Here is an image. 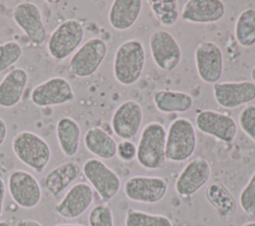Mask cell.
Listing matches in <instances>:
<instances>
[{
	"label": "cell",
	"instance_id": "d4e9b609",
	"mask_svg": "<svg viewBox=\"0 0 255 226\" xmlns=\"http://www.w3.org/2000/svg\"><path fill=\"white\" fill-rule=\"evenodd\" d=\"M152 101L155 109L163 113H186L193 106L190 94L181 91L158 90L153 93Z\"/></svg>",
	"mask_w": 255,
	"mask_h": 226
},
{
	"label": "cell",
	"instance_id": "8d00e7d4",
	"mask_svg": "<svg viewBox=\"0 0 255 226\" xmlns=\"http://www.w3.org/2000/svg\"><path fill=\"white\" fill-rule=\"evenodd\" d=\"M16 226H43V225L37 220L21 219L16 223Z\"/></svg>",
	"mask_w": 255,
	"mask_h": 226
},
{
	"label": "cell",
	"instance_id": "d590c367",
	"mask_svg": "<svg viewBox=\"0 0 255 226\" xmlns=\"http://www.w3.org/2000/svg\"><path fill=\"white\" fill-rule=\"evenodd\" d=\"M7 132H8L7 124H6L5 120L2 117H0V146L4 143V141L7 137Z\"/></svg>",
	"mask_w": 255,
	"mask_h": 226
},
{
	"label": "cell",
	"instance_id": "8992f818",
	"mask_svg": "<svg viewBox=\"0 0 255 226\" xmlns=\"http://www.w3.org/2000/svg\"><path fill=\"white\" fill-rule=\"evenodd\" d=\"M108 54L105 40L94 37L81 45L69 61V71L77 78L93 76L103 64Z\"/></svg>",
	"mask_w": 255,
	"mask_h": 226
},
{
	"label": "cell",
	"instance_id": "ac0fdd59",
	"mask_svg": "<svg viewBox=\"0 0 255 226\" xmlns=\"http://www.w3.org/2000/svg\"><path fill=\"white\" fill-rule=\"evenodd\" d=\"M213 97L224 109H236L255 100V84L249 81L221 82L213 85Z\"/></svg>",
	"mask_w": 255,
	"mask_h": 226
},
{
	"label": "cell",
	"instance_id": "5bb4252c",
	"mask_svg": "<svg viewBox=\"0 0 255 226\" xmlns=\"http://www.w3.org/2000/svg\"><path fill=\"white\" fill-rule=\"evenodd\" d=\"M211 177V166L209 162L201 157L191 159L178 174L174 188L176 193L187 198L198 192L207 184Z\"/></svg>",
	"mask_w": 255,
	"mask_h": 226
},
{
	"label": "cell",
	"instance_id": "cb8c5ba5",
	"mask_svg": "<svg viewBox=\"0 0 255 226\" xmlns=\"http://www.w3.org/2000/svg\"><path fill=\"white\" fill-rule=\"evenodd\" d=\"M56 137L62 153L67 157H73L80 148L81 126L74 118L63 116L57 121Z\"/></svg>",
	"mask_w": 255,
	"mask_h": 226
},
{
	"label": "cell",
	"instance_id": "7a4b0ae2",
	"mask_svg": "<svg viewBox=\"0 0 255 226\" xmlns=\"http://www.w3.org/2000/svg\"><path fill=\"white\" fill-rule=\"evenodd\" d=\"M166 130L163 124L151 121L141 130L136 146V160L147 170H157L165 166Z\"/></svg>",
	"mask_w": 255,
	"mask_h": 226
},
{
	"label": "cell",
	"instance_id": "d6986e66",
	"mask_svg": "<svg viewBox=\"0 0 255 226\" xmlns=\"http://www.w3.org/2000/svg\"><path fill=\"white\" fill-rule=\"evenodd\" d=\"M225 14L221 0H189L180 13L183 21L195 24H209L220 21Z\"/></svg>",
	"mask_w": 255,
	"mask_h": 226
},
{
	"label": "cell",
	"instance_id": "277c9868",
	"mask_svg": "<svg viewBox=\"0 0 255 226\" xmlns=\"http://www.w3.org/2000/svg\"><path fill=\"white\" fill-rule=\"evenodd\" d=\"M196 148V132L192 122L185 117L175 118L168 126L165 139V158L171 162H183Z\"/></svg>",
	"mask_w": 255,
	"mask_h": 226
},
{
	"label": "cell",
	"instance_id": "2e32d148",
	"mask_svg": "<svg viewBox=\"0 0 255 226\" xmlns=\"http://www.w3.org/2000/svg\"><path fill=\"white\" fill-rule=\"evenodd\" d=\"M195 125L202 133L223 142H232L238 130L237 123L232 116L211 110L199 112L195 117Z\"/></svg>",
	"mask_w": 255,
	"mask_h": 226
},
{
	"label": "cell",
	"instance_id": "52a82bcc",
	"mask_svg": "<svg viewBox=\"0 0 255 226\" xmlns=\"http://www.w3.org/2000/svg\"><path fill=\"white\" fill-rule=\"evenodd\" d=\"M82 171L104 203H108L118 195L122 186L121 178L103 160L95 157L87 159Z\"/></svg>",
	"mask_w": 255,
	"mask_h": 226
},
{
	"label": "cell",
	"instance_id": "7402d4cb",
	"mask_svg": "<svg viewBox=\"0 0 255 226\" xmlns=\"http://www.w3.org/2000/svg\"><path fill=\"white\" fill-rule=\"evenodd\" d=\"M140 0H114L109 10L108 19L116 31H126L133 26L140 15Z\"/></svg>",
	"mask_w": 255,
	"mask_h": 226
},
{
	"label": "cell",
	"instance_id": "836d02e7",
	"mask_svg": "<svg viewBox=\"0 0 255 226\" xmlns=\"http://www.w3.org/2000/svg\"><path fill=\"white\" fill-rule=\"evenodd\" d=\"M117 155L125 162L132 161L136 157V145L132 140H121L117 146Z\"/></svg>",
	"mask_w": 255,
	"mask_h": 226
},
{
	"label": "cell",
	"instance_id": "f35d334b",
	"mask_svg": "<svg viewBox=\"0 0 255 226\" xmlns=\"http://www.w3.org/2000/svg\"><path fill=\"white\" fill-rule=\"evenodd\" d=\"M250 76H251V79H252V83H254V84H255V66L251 69Z\"/></svg>",
	"mask_w": 255,
	"mask_h": 226
},
{
	"label": "cell",
	"instance_id": "f546056e",
	"mask_svg": "<svg viewBox=\"0 0 255 226\" xmlns=\"http://www.w3.org/2000/svg\"><path fill=\"white\" fill-rule=\"evenodd\" d=\"M23 55L22 46L15 41L0 44V74L16 64Z\"/></svg>",
	"mask_w": 255,
	"mask_h": 226
},
{
	"label": "cell",
	"instance_id": "74e56055",
	"mask_svg": "<svg viewBox=\"0 0 255 226\" xmlns=\"http://www.w3.org/2000/svg\"><path fill=\"white\" fill-rule=\"evenodd\" d=\"M55 226H85L83 224H78V223H60Z\"/></svg>",
	"mask_w": 255,
	"mask_h": 226
},
{
	"label": "cell",
	"instance_id": "ab89813d",
	"mask_svg": "<svg viewBox=\"0 0 255 226\" xmlns=\"http://www.w3.org/2000/svg\"><path fill=\"white\" fill-rule=\"evenodd\" d=\"M0 226H12L10 222L6 220H0Z\"/></svg>",
	"mask_w": 255,
	"mask_h": 226
},
{
	"label": "cell",
	"instance_id": "4316f807",
	"mask_svg": "<svg viewBox=\"0 0 255 226\" xmlns=\"http://www.w3.org/2000/svg\"><path fill=\"white\" fill-rule=\"evenodd\" d=\"M234 35L237 43L244 48L255 44V9L248 8L243 10L234 26Z\"/></svg>",
	"mask_w": 255,
	"mask_h": 226
},
{
	"label": "cell",
	"instance_id": "e575fe53",
	"mask_svg": "<svg viewBox=\"0 0 255 226\" xmlns=\"http://www.w3.org/2000/svg\"><path fill=\"white\" fill-rule=\"evenodd\" d=\"M5 195H6V184L3 178L0 176V217L3 213L4 209V201H5Z\"/></svg>",
	"mask_w": 255,
	"mask_h": 226
},
{
	"label": "cell",
	"instance_id": "8fae6325",
	"mask_svg": "<svg viewBox=\"0 0 255 226\" xmlns=\"http://www.w3.org/2000/svg\"><path fill=\"white\" fill-rule=\"evenodd\" d=\"M149 50L155 66L164 71L174 70L181 61V49L166 30H156L149 37Z\"/></svg>",
	"mask_w": 255,
	"mask_h": 226
},
{
	"label": "cell",
	"instance_id": "83f0119b",
	"mask_svg": "<svg viewBox=\"0 0 255 226\" xmlns=\"http://www.w3.org/2000/svg\"><path fill=\"white\" fill-rule=\"evenodd\" d=\"M147 3L160 25L170 27L177 22L179 12L176 0H148Z\"/></svg>",
	"mask_w": 255,
	"mask_h": 226
},
{
	"label": "cell",
	"instance_id": "9a60e30c",
	"mask_svg": "<svg viewBox=\"0 0 255 226\" xmlns=\"http://www.w3.org/2000/svg\"><path fill=\"white\" fill-rule=\"evenodd\" d=\"M93 201L92 186L86 182H78L72 185L54 206V212L64 219H77L90 208Z\"/></svg>",
	"mask_w": 255,
	"mask_h": 226
},
{
	"label": "cell",
	"instance_id": "484cf974",
	"mask_svg": "<svg viewBox=\"0 0 255 226\" xmlns=\"http://www.w3.org/2000/svg\"><path fill=\"white\" fill-rule=\"evenodd\" d=\"M205 196L210 205L221 217H229L237 209L235 198L227 187L218 180L211 182L207 186Z\"/></svg>",
	"mask_w": 255,
	"mask_h": 226
},
{
	"label": "cell",
	"instance_id": "3957f363",
	"mask_svg": "<svg viewBox=\"0 0 255 226\" xmlns=\"http://www.w3.org/2000/svg\"><path fill=\"white\" fill-rule=\"evenodd\" d=\"M12 149L23 164L37 173L45 170L52 156L49 143L42 136L30 130H22L14 135Z\"/></svg>",
	"mask_w": 255,
	"mask_h": 226
},
{
	"label": "cell",
	"instance_id": "ba28073f",
	"mask_svg": "<svg viewBox=\"0 0 255 226\" xmlns=\"http://www.w3.org/2000/svg\"><path fill=\"white\" fill-rule=\"evenodd\" d=\"M7 188L14 203L23 209H33L41 202V185L29 171L13 170L8 176Z\"/></svg>",
	"mask_w": 255,
	"mask_h": 226
},
{
	"label": "cell",
	"instance_id": "60d3db41",
	"mask_svg": "<svg viewBox=\"0 0 255 226\" xmlns=\"http://www.w3.org/2000/svg\"><path fill=\"white\" fill-rule=\"evenodd\" d=\"M242 226H255V221H249L244 223Z\"/></svg>",
	"mask_w": 255,
	"mask_h": 226
},
{
	"label": "cell",
	"instance_id": "1f68e13d",
	"mask_svg": "<svg viewBox=\"0 0 255 226\" xmlns=\"http://www.w3.org/2000/svg\"><path fill=\"white\" fill-rule=\"evenodd\" d=\"M239 204L244 213L249 216L255 215V171L240 192Z\"/></svg>",
	"mask_w": 255,
	"mask_h": 226
},
{
	"label": "cell",
	"instance_id": "44dd1931",
	"mask_svg": "<svg viewBox=\"0 0 255 226\" xmlns=\"http://www.w3.org/2000/svg\"><path fill=\"white\" fill-rule=\"evenodd\" d=\"M28 73L23 68L10 70L0 81V107L10 109L17 106L28 84Z\"/></svg>",
	"mask_w": 255,
	"mask_h": 226
},
{
	"label": "cell",
	"instance_id": "e0dca14e",
	"mask_svg": "<svg viewBox=\"0 0 255 226\" xmlns=\"http://www.w3.org/2000/svg\"><path fill=\"white\" fill-rule=\"evenodd\" d=\"M142 108L134 100H127L114 112L112 127L115 134L122 140H131L137 134L142 122Z\"/></svg>",
	"mask_w": 255,
	"mask_h": 226
},
{
	"label": "cell",
	"instance_id": "9c48e42d",
	"mask_svg": "<svg viewBox=\"0 0 255 226\" xmlns=\"http://www.w3.org/2000/svg\"><path fill=\"white\" fill-rule=\"evenodd\" d=\"M168 190V181L161 176L134 175L124 185V193L131 201L154 204L161 201Z\"/></svg>",
	"mask_w": 255,
	"mask_h": 226
},
{
	"label": "cell",
	"instance_id": "6da1fadb",
	"mask_svg": "<svg viewBox=\"0 0 255 226\" xmlns=\"http://www.w3.org/2000/svg\"><path fill=\"white\" fill-rule=\"evenodd\" d=\"M145 64L143 44L136 39L122 43L114 56L113 71L117 82L128 87L134 85L140 78Z\"/></svg>",
	"mask_w": 255,
	"mask_h": 226
},
{
	"label": "cell",
	"instance_id": "b9f144b4",
	"mask_svg": "<svg viewBox=\"0 0 255 226\" xmlns=\"http://www.w3.org/2000/svg\"><path fill=\"white\" fill-rule=\"evenodd\" d=\"M60 1H48V3H53V4H57V3H59Z\"/></svg>",
	"mask_w": 255,
	"mask_h": 226
},
{
	"label": "cell",
	"instance_id": "4dcf8cb0",
	"mask_svg": "<svg viewBox=\"0 0 255 226\" xmlns=\"http://www.w3.org/2000/svg\"><path fill=\"white\" fill-rule=\"evenodd\" d=\"M89 226H116L114 214L108 203H100L95 205L88 216Z\"/></svg>",
	"mask_w": 255,
	"mask_h": 226
},
{
	"label": "cell",
	"instance_id": "ffe728a7",
	"mask_svg": "<svg viewBox=\"0 0 255 226\" xmlns=\"http://www.w3.org/2000/svg\"><path fill=\"white\" fill-rule=\"evenodd\" d=\"M81 167L76 161H66L52 168L44 177L43 185L52 197H59L79 177Z\"/></svg>",
	"mask_w": 255,
	"mask_h": 226
},
{
	"label": "cell",
	"instance_id": "7c38bea8",
	"mask_svg": "<svg viewBox=\"0 0 255 226\" xmlns=\"http://www.w3.org/2000/svg\"><path fill=\"white\" fill-rule=\"evenodd\" d=\"M195 67L198 77L206 84L218 83L223 74V54L217 44L204 41L194 51Z\"/></svg>",
	"mask_w": 255,
	"mask_h": 226
},
{
	"label": "cell",
	"instance_id": "f1b7e54d",
	"mask_svg": "<svg viewBox=\"0 0 255 226\" xmlns=\"http://www.w3.org/2000/svg\"><path fill=\"white\" fill-rule=\"evenodd\" d=\"M125 226H173V224L165 215L151 214L129 208L126 213Z\"/></svg>",
	"mask_w": 255,
	"mask_h": 226
},
{
	"label": "cell",
	"instance_id": "603a6c76",
	"mask_svg": "<svg viewBox=\"0 0 255 226\" xmlns=\"http://www.w3.org/2000/svg\"><path fill=\"white\" fill-rule=\"evenodd\" d=\"M84 144L90 153L101 160H109L117 155L118 143L100 126H93L86 131Z\"/></svg>",
	"mask_w": 255,
	"mask_h": 226
},
{
	"label": "cell",
	"instance_id": "30bf717a",
	"mask_svg": "<svg viewBox=\"0 0 255 226\" xmlns=\"http://www.w3.org/2000/svg\"><path fill=\"white\" fill-rule=\"evenodd\" d=\"M75 100V93L70 82L63 77H52L35 86L30 94V101L39 108L61 106Z\"/></svg>",
	"mask_w": 255,
	"mask_h": 226
},
{
	"label": "cell",
	"instance_id": "5b68a950",
	"mask_svg": "<svg viewBox=\"0 0 255 226\" xmlns=\"http://www.w3.org/2000/svg\"><path fill=\"white\" fill-rule=\"evenodd\" d=\"M85 30L76 19H67L59 24L47 41L49 55L57 61H63L74 54L83 42Z\"/></svg>",
	"mask_w": 255,
	"mask_h": 226
},
{
	"label": "cell",
	"instance_id": "d6a6232c",
	"mask_svg": "<svg viewBox=\"0 0 255 226\" xmlns=\"http://www.w3.org/2000/svg\"><path fill=\"white\" fill-rule=\"evenodd\" d=\"M238 121L243 132L255 142V105L245 106L239 113Z\"/></svg>",
	"mask_w": 255,
	"mask_h": 226
},
{
	"label": "cell",
	"instance_id": "4fadbf2b",
	"mask_svg": "<svg viewBox=\"0 0 255 226\" xmlns=\"http://www.w3.org/2000/svg\"><path fill=\"white\" fill-rule=\"evenodd\" d=\"M12 17L15 24L34 46H39L45 42L47 31L37 4L30 1L18 3L13 9Z\"/></svg>",
	"mask_w": 255,
	"mask_h": 226
}]
</instances>
